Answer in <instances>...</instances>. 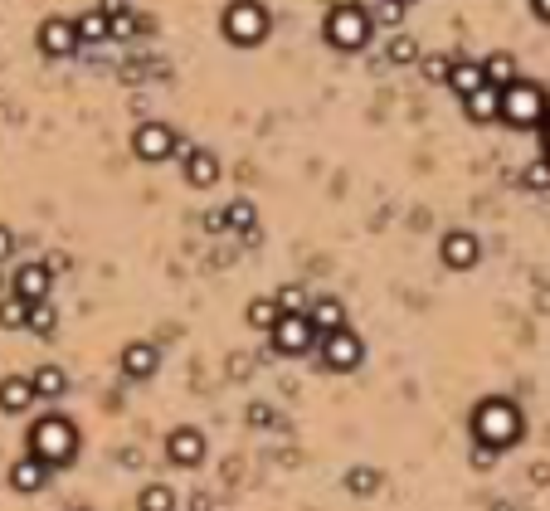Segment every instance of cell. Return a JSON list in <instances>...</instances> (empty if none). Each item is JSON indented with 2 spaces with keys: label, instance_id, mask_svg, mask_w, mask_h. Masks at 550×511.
Returning a JSON list of instances; mask_svg holds the SVG:
<instances>
[{
  "label": "cell",
  "instance_id": "40",
  "mask_svg": "<svg viewBox=\"0 0 550 511\" xmlns=\"http://www.w3.org/2000/svg\"><path fill=\"white\" fill-rule=\"evenodd\" d=\"M487 511H516V507H512V502H492Z\"/></svg>",
  "mask_w": 550,
  "mask_h": 511
},
{
  "label": "cell",
  "instance_id": "30",
  "mask_svg": "<svg viewBox=\"0 0 550 511\" xmlns=\"http://www.w3.org/2000/svg\"><path fill=\"white\" fill-rule=\"evenodd\" d=\"M385 54H390V64H414V59H419V44H414L409 35H395Z\"/></svg>",
  "mask_w": 550,
  "mask_h": 511
},
{
  "label": "cell",
  "instance_id": "34",
  "mask_svg": "<svg viewBox=\"0 0 550 511\" xmlns=\"http://www.w3.org/2000/svg\"><path fill=\"white\" fill-rule=\"evenodd\" d=\"M497 458H502L497 448H487V443H473V468H477V473H487V468H492Z\"/></svg>",
  "mask_w": 550,
  "mask_h": 511
},
{
  "label": "cell",
  "instance_id": "25",
  "mask_svg": "<svg viewBox=\"0 0 550 511\" xmlns=\"http://www.w3.org/2000/svg\"><path fill=\"white\" fill-rule=\"evenodd\" d=\"M74 25H78V39H83V44H103V39L112 35V15H108V10H88V15H78Z\"/></svg>",
  "mask_w": 550,
  "mask_h": 511
},
{
  "label": "cell",
  "instance_id": "11",
  "mask_svg": "<svg viewBox=\"0 0 550 511\" xmlns=\"http://www.w3.org/2000/svg\"><path fill=\"white\" fill-rule=\"evenodd\" d=\"M181 166H185V185H195V190H210V185L220 181V156L210 146L181 142Z\"/></svg>",
  "mask_w": 550,
  "mask_h": 511
},
{
  "label": "cell",
  "instance_id": "39",
  "mask_svg": "<svg viewBox=\"0 0 550 511\" xmlns=\"http://www.w3.org/2000/svg\"><path fill=\"white\" fill-rule=\"evenodd\" d=\"M541 146H546V161H550V117H546V127H541Z\"/></svg>",
  "mask_w": 550,
  "mask_h": 511
},
{
  "label": "cell",
  "instance_id": "31",
  "mask_svg": "<svg viewBox=\"0 0 550 511\" xmlns=\"http://www.w3.org/2000/svg\"><path fill=\"white\" fill-rule=\"evenodd\" d=\"M224 224H234V229H254V205H249V200H234V205L224 210Z\"/></svg>",
  "mask_w": 550,
  "mask_h": 511
},
{
  "label": "cell",
  "instance_id": "35",
  "mask_svg": "<svg viewBox=\"0 0 550 511\" xmlns=\"http://www.w3.org/2000/svg\"><path fill=\"white\" fill-rule=\"evenodd\" d=\"M273 419H278V414H273V409H268V404H263V400H258V404H249V424H254V429H268Z\"/></svg>",
  "mask_w": 550,
  "mask_h": 511
},
{
  "label": "cell",
  "instance_id": "24",
  "mask_svg": "<svg viewBox=\"0 0 550 511\" xmlns=\"http://www.w3.org/2000/svg\"><path fill=\"white\" fill-rule=\"evenodd\" d=\"M482 69H487V83H492V88H512V83H516V59L507 54V49L487 54V59H482Z\"/></svg>",
  "mask_w": 550,
  "mask_h": 511
},
{
  "label": "cell",
  "instance_id": "36",
  "mask_svg": "<svg viewBox=\"0 0 550 511\" xmlns=\"http://www.w3.org/2000/svg\"><path fill=\"white\" fill-rule=\"evenodd\" d=\"M10 254H15V234L0 224V263H10Z\"/></svg>",
  "mask_w": 550,
  "mask_h": 511
},
{
  "label": "cell",
  "instance_id": "14",
  "mask_svg": "<svg viewBox=\"0 0 550 511\" xmlns=\"http://www.w3.org/2000/svg\"><path fill=\"white\" fill-rule=\"evenodd\" d=\"M117 370H122L127 380H151V375L161 370V351H156V341H127L122 356H117Z\"/></svg>",
  "mask_w": 550,
  "mask_h": 511
},
{
  "label": "cell",
  "instance_id": "23",
  "mask_svg": "<svg viewBox=\"0 0 550 511\" xmlns=\"http://www.w3.org/2000/svg\"><path fill=\"white\" fill-rule=\"evenodd\" d=\"M30 307H35V302H25V297L5 292V297H0V327H5V331H25V327H30Z\"/></svg>",
  "mask_w": 550,
  "mask_h": 511
},
{
  "label": "cell",
  "instance_id": "41",
  "mask_svg": "<svg viewBox=\"0 0 550 511\" xmlns=\"http://www.w3.org/2000/svg\"><path fill=\"white\" fill-rule=\"evenodd\" d=\"M10 288V278H5V263H0V292Z\"/></svg>",
  "mask_w": 550,
  "mask_h": 511
},
{
  "label": "cell",
  "instance_id": "3",
  "mask_svg": "<svg viewBox=\"0 0 550 511\" xmlns=\"http://www.w3.org/2000/svg\"><path fill=\"white\" fill-rule=\"evenodd\" d=\"M322 35H327L331 49H341V54H361L375 35V15H370L366 5H351V0H341V5H331L327 20H322Z\"/></svg>",
  "mask_w": 550,
  "mask_h": 511
},
{
  "label": "cell",
  "instance_id": "21",
  "mask_svg": "<svg viewBox=\"0 0 550 511\" xmlns=\"http://www.w3.org/2000/svg\"><path fill=\"white\" fill-rule=\"evenodd\" d=\"M244 322H249L254 331H273L278 322H283V307H278L273 297H254V302L244 307Z\"/></svg>",
  "mask_w": 550,
  "mask_h": 511
},
{
  "label": "cell",
  "instance_id": "15",
  "mask_svg": "<svg viewBox=\"0 0 550 511\" xmlns=\"http://www.w3.org/2000/svg\"><path fill=\"white\" fill-rule=\"evenodd\" d=\"M49 473H54L49 463H39L35 453H25V458L10 463V487L25 492V497H30V492H44V487H49Z\"/></svg>",
  "mask_w": 550,
  "mask_h": 511
},
{
  "label": "cell",
  "instance_id": "5",
  "mask_svg": "<svg viewBox=\"0 0 550 511\" xmlns=\"http://www.w3.org/2000/svg\"><path fill=\"white\" fill-rule=\"evenodd\" d=\"M220 30L234 49H254V44H263L268 30H273L268 5H263V0H229L224 15H220Z\"/></svg>",
  "mask_w": 550,
  "mask_h": 511
},
{
  "label": "cell",
  "instance_id": "7",
  "mask_svg": "<svg viewBox=\"0 0 550 511\" xmlns=\"http://www.w3.org/2000/svg\"><path fill=\"white\" fill-rule=\"evenodd\" d=\"M322 365L327 370H336V375H346V370H361V361H366V341L356 336V331H331V336H322Z\"/></svg>",
  "mask_w": 550,
  "mask_h": 511
},
{
  "label": "cell",
  "instance_id": "16",
  "mask_svg": "<svg viewBox=\"0 0 550 511\" xmlns=\"http://www.w3.org/2000/svg\"><path fill=\"white\" fill-rule=\"evenodd\" d=\"M35 380L30 375H5L0 380V414H25L35 404Z\"/></svg>",
  "mask_w": 550,
  "mask_h": 511
},
{
  "label": "cell",
  "instance_id": "29",
  "mask_svg": "<svg viewBox=\"0 0 550 511\" xmlns=\"http://www.w3.org/2000/svg\"><path fill=\"white\" fill-rule=\"evenodd\" d=\"M521 185L526 190H550V161L541 156V161H531L526 171H521Z\"/></svg>",
  "mask_w": 550,
  "mask_h": 511
},
{
  "label": "cell",
  "instance_id": "6",
  "mask_svg": "<svg viewBox=\"0 0 550 511\" xmlns=\"http://www.w3.org/2000/svg\"><path fill=\"white\" fill-rule=\"evenodd\" d=\"M132 156L147 161V166L176 161V156H181V137H176L166 122H142V127L132 132Z\"/></svg>",
  "mask_w": 550,
  "mask_h": 511
},
{
  "label": "cell",
  "instance_id": "4",
  "mask_svg": "<svg viewBox=\"0 0 550 511\" xmlns=\"http://www.w3.org/2000/svg\"><path fill=\"white\" fill-rule=\"evenodd\" d=\"M546 117H550V98L541 83L516 78L512 88H502V122H507L512 132H541Z\"/></svg>",
  "mask_w": 550,
  "mask_h": 511
},
{
  "label": "cell",
  "instance_id": "33",
  "mask_svg": "<svg viewBox=\"0 0 550 511\" xmlns=\"http://www.w3.org/2000/svg\"><path fill=\"white\" fill-rule=\"evenodd\" d=\"M375 20H380V25H400V20H404V0H380Z\"/></svg>",
  "mask_w": 550,
  "mask_h": 511
},
{
  "label": "cell",
  "instance_id": "18",
  "mask_svg": "<svg viewBox=\"0 0 550 511\" xmlns=\"http://www.w3.org/2000/svg\"><path fill=\"white\" fill-rule=\"evenodd\" d=\"M448 88L458 98H473L477 88H487V69L477 59H453V73H448Z\"/></svg>",
  "mask_w": 550,
  "mask_h": 511
},
{
  "label": "cell",
  "instance_id": "12",
  "mask_svg": "<svg viewBox=\"0 0 550 511\" xmlns=\"http://www.w3.org/2000/svg\"><path fill=\"white\" fill-rule=\"evenodd\" d=\"M78 44H83V39H78V25L64 20V15H49V20L39 25V49H44L49 59H69Z\"/></svg>",
  "mask_w": 550,
  "mask_h": 511
},
{
  "label": "cell",
  "instance_id": "1",
  "mask_svg": "<svg viewBox=\"0 0 550 511\" xmlns=\"http://www.w3.org/2000/svg\"><path fill=\"white\" fill-rule=\"evenodd\" d=\"M468 434H473V443H487V448L507 453V448H516L521 434H526V414H521V404L507 400V395H487V400H477L473 414H468Z\"/></svg>",
  "mask_w": 550,
  "mask_h": 511
},
{
  "label": "cell",
  "instance_id": "22",
  "mask_svg": "<svg viewBox=\"0 0 550 511\" xmlns=\"http://www.w3.org/2000/svg\"><path fill=\"white\" fill-rule=\"evenodd\" d=\"M273 302L283 307V317H307L312 312V292L302 288V283H283V288L273 292Z\"/></svg>",
  "mask_w": 550,
  "mask_h": 511
},
{
  "label": "cell",
  "instance_id": "38",
  "mask_svg": "<svg viewBox=\"0 0 550 511\" xmlns=\"http://www.w3.org/2000/svg\"><path fill=\"white\" fill-rule=\"evenodd\" d=\"M531 10H536V20H546L550 25V0H531Z\"/></svg>",
  "mask_w": 550,
  "mask_h": 511
},
{
  "label": "cell",
  "instance_id": "28",
  "mask_svg": "<svg viewBox=\"0 0 550 511\" xmlns=\"http://www.w3.org/2000/svg\"><path fill=\"white\" fill-rule=\"evenodd\" d=\"M25 331H35V336H54V331H59V312H54V302H35V307H30V327Z\"/></svg>",
  "mask_w": 550,
  "mask_h": 511
},
{
  "label": "cell",
  "instance_id": "8",
  "mask_svg": "<svg viewBox=\"0 0 550 511\" xmlns=\"http://www.w3.org/2000/svg\"><path fill=\"white\" fill-rule=\"evenodd\" d=\"M268 336H273V351H278V356H307L312 346H322V336H317V327H312V317H283Z\"/></svg>",
  "mask_w": 550,
  "mask_h": 511
},
{
  "label": "cell",
  "instance_id": "17",
  "mask_svg": "<svg viewBox=\"0 0 550 511\" xmlns=\"http://www.w3.org/2000/svg\"><path fill=\"white\" fill-rule=\"evenodd\" d=\"M463 112H468V122L477 127H492V122H502V88H477L473 98H463Z\"/></svg>",
  "mask_w": 550,
  "mask_h": 511
},
{
  "label": "cell",
  "instance_id": "20",
  "mask_svg": "<svg viewBox=\"0 0 550 511\" xmlns=\"http://www.w3.org/2000/svg\"><path fill=\"white\" fill-rule=\"evenodd\" d=\"M30 380H35L39 400H64V395H69V375H64V365H39Z\"/></svg>",
  "mask_w": 550,
  "mask_h": 511
},
{
  "label": "cell",
  "instance_id": "26",
  "mask_svg": "<svg viewBox=\"0 0 550 511\" xmlns=\"http://www.w3.org/2000/svg\"><path fill=\"white\" fill-rule=\"evenodd\" d=\"M341 482H346V492H351V497H375L385 477H380V468H366V463H361V468H346Z\"/></svg>",
  "mask_w": 550,
  "mask_h": 511
},
{
  "label": "cell",
  "instance_id": "10",
  "mask_svg": "<svg viewBox=\"0 0 550 511\" xmlns=\"http://www.w3.org/2000/svg\"><path fill=\"white\" fill-rule=\"evenodd\" d=\"M205 453H210V443H205V434H200L195 424H181V429L166 434V458H171L176 468H200Z\"/></svg>",
  "mask_w": 550,
  "mask_h": 511
},
{
  "label": "cell",
  "instance_id": "37",
  "mask_svg": "<svg viewBox=\"0 0 550 511\" xmlns=\"http://www.w3.org/2000/svg\"><path fill=\"white\" fill-rule=\"evenodd\" d=\"M112 35H132V15H127V10L112 15Z\"/></svg>",
  "mask_w": 550,
  "mask_h": 511
},
{
  "label": "cell",
  "instance_id": "13",
  "mask_svg": "<svg viewBox=\"0 0 550 511\" xmlns=\"http://www.w3.org/2000/svg\"><path fill=\"white\" fill-rule=\"evenodd\" d=\"M49 288H54V268L49 263H20L15 278H10V292L25 297V302H49Z\"/></svg>",
  "mask_w": 550,
  "mask_h": 511
},
{
  "label": "cell",
  "instance_id": "27",
  "mask_svg": "<svg viewBox=\"0 0 550 511\" xmlns=\"http://www.w3.org/2000/svg\"><path fill=\"white\" fill-rule=\"evenodd\" d=\"M137 511H176V492L166 482H151V487H142V497H137Z\"/></svg>",
  "mask_w": 550,
  "mask_h": 511
},
{
  "label": "cell",
  "instance_id": "2",
  "mask_svg": "<svg viewBox=\"0 0 550 511\" xmlns=\"http://www.w3.org/2000/svg\"><path fill=\"white\" fill-rule=\"evenodd\" d=\"M30 453H35L39 463H49V468H69L78 458V429L69 414H44L30 424Z\"/></svg>",
  "mask_w": 550,
  "mask_h": 511
},
{
  "label": "cell",
  "instance_id": "32",
  "mask_svg": "<svg viewBox=\"0 0 550 511\" xmlns=\"http://www.w3.org/2000/svg\"><path fill=\"white\" fill-rule=\"evenodd\" d=\"M448 73H453V59H443V54H429V59H424V78L448 83Z\"/></svg>",
  "mask_w": 550,
  "mask_h": 511
},
{
  "label": "cell",
  "instance_id": "9",
  "mask_svg": "<svg viewBox=\"0 0 550 511\" xmlns=\"http://www.w3.org/2000/svg\"><path fill=\"white\" fill-rule=\"evenodd\" d=\"M439 258H443V268L468 273V268H477V258H482V239H477L473 229H448L439 244Z\"/></svg>",
  "mask_w": 550,
  "mask_h": 511
},
{
  "label": "cell",
  "instance_id": "19",
  "mask_svg": "<svg viewBox=\"0 0 550 511\" xmlns=\"http://www.w3.org/2000/svg\"><path fill=\"white\" fill-rule=\"evenodd\" d=\"M312 327L317 336H331V331H346V307H341V297H312Z\"/></svg>",
  "mask_w": 550,
  "mask_h": 511
}]
</instances>
